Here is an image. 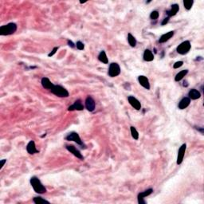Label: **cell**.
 <instances>
[{"instance_id":"cell-30","label":"cell","mask_w":204,"mask_h":204,"mask_svg":"<svg viewBox=\"0 0 204 204\" xmlns=\"http://www.w3.org/2000/svg\"><path fill=\"white\" fill-rule=\"evenodd\" d=\"M58 47H54V48L53 49L52 52H50V53L48 54V56H49V57H52V56H53L56 53V52L58 51Z\"/></svg>"},{"instance_id":"cell-2","label":"cell","mask_w":204,"mask_h":204,"mask_svg":"<svg viewBox=\"0 0 204 204\" xmlns=\"http://www.w3.org/2000/svg\"><path fill=\"white\" fill-rule=\"evenodd\" d=\"M17 25L14 22H10L6 25L2 26L0 27V34L3 36L11 35L16 32Z\"/></svg>"},{"instance_id":"cell-27","label":"cell","mask_w":204,"mask_h":204,"mask_svg":"<svg viewBox=\"0 0 204 204\" xmlns=\"http://www.w3.org/2000/svg\"><path fill=\"white\" fill-rule=\"evenodd\" d=\"M159 12L156 11H152V13H151V14H150V18H151V19H157L158 18H159Z\"/></svg>"},{"instance_id":"cell-5","label":"cell","mask_w":204,"mask_h":204,"mask_svg":"<svg viewBox=\"0 0 204 204\" xmlns=\"http://www.w3.org/2000/svg\"><path fill=\"white\" fill-rule=\"evenodd\" d=\"M108 73V76L111 77H117V76L120 75V73H121V67H120V66H119L117 63H116V62H113V63H111L110 66H109Z\"/></svg>"},{"instance_id":"cell-16","label":"cell","mask_w":204,"mask_h":204,"mask_svg":"<svg viewBox=\"0 0 204 204\" xmlns=\"http://www.w3.org/2000/svg\"><path fill=\"white\" fill-rule=\"evenodd\" d=\"M188 96H189V98H190V99L197 100L199 99V98H200L201 93H200V92L198 91L195 88H192V89H190V91H189V93H188Z\"/></svg>"},{"instance_id":"cell-21","label":"cell","mask_w":204,"mask_h":204,"mask_svg":"<svg viewBox=\"0 0 204 204\" xmlns=\"http://www.w3.org/2000/svg\"><path fill=\"white\" fill-rule=\"evenodd\" d=\"M98 60L100 61H101L102 63L104 64H108V60L107 55H106V53L104 50H102L101 52L100 53L99 55H98Z\"/></svg>"},{"instance_id":"cell-19","label":"cell","mask_w":204,"mask_h":204,"mask_svg":"<svg viewBox=\"0 0 204 204\" xmlns=\"http://www.w3.org/2000/svg\"><path fill=\"white\" fill-rule=\"evenodd\" d=\"M179 11V6L178 5V4H173V5L171 6V9H170L169 11H167V14H168L169 18H170V17L175 15V14H177V12H178Z\"/></svg>"},{"instance_id":"cell-8","label":"cell","mask_w":204,"mask_h":204,"mask_svg":"<svg viewBox=\"0 0 204 204\" xmlns=\"http://www.w3.org/2000/svg\"><path fill=\"white\" fill-rule=\"evenodd\" d=\"M186 149H187V144L186 143L182 144V146L179 148V152H178V156H177V164H181L182 163L183 160V157H184Z\"/></svg>"},{"instance_id":"cell-15","label":"cell","mask_w":204,"mask_h":204,"mask_svg":"<svg viewBox=\"0 0 204 204\" xmlns=\"http://www.w3.org/2000/svg\"><path fill=\"white\" fill-rule=\"evenodd\" d=\"M190 104V99L189 97H183L179 103V109H185L188 108Z\"/></svg>"},{"instance_id":"cell-33","label":"cell","mask_w":204,"mask_h":204,"mask_svg":"<svg viewBox=\"0 0 204 204\" xmlns=\"http://www.w3.org/2000/svg\"><path fill=\"white\" fill-rule=\"evenodd\" d=\"M68 45H69L70 47H72V48H73V47L75 46L74 44H73V42L72 41H70V40H68Z\"/></svg>"},{"instance_id":"cell-31","label":"cell","mask_w":204,"mask_h":204,"mask_svg":"<svg viewBox=\"0 0 204 204\" xmlns=\"http://www.w3.org/2000/svg\"><path fill=\"white\" fill-rule=\"evenodd\" d=\"M169 17H167V18H165L164 19H163V21L162 22H161V25H165V24H167L168 22V21H169Z\"/></svg>"},{"instance_id":"cell-24","label":"cell","mask_w":204,"mask_h":204,"mask_svg":"<svg viewBox=\"0 0 204 204\" xmlns=\"http://www.w3.org/2000/svg\"><path fill=\"white\" fill-rule=\"evenodd\" d=\"M34 203L36 204L50 203V202L47 201V200H46V199H42L41 197H34Z\"/></svg>"},{"instance_id":"cell-1","label":"cell","mask_w":204,"mask_h":204,"mask_svg":"<svg viewBox=\"0 0 204 204\" xmlns=\"http://www.w3.org/2000/svg\"><path fill=\"white\" fill-rule=\"evenodd\" d=\"M31 184L36 193L44 194L46 192V188H45L38 177L33 176L31 179Z\"/></svg>"},{"instance_id":"cell-14","label":"cell","mask_w":204,"mask_h":204,"mask_svg":"<svg viewBox=\"0 0 204 204\" xmlns=\"http://www.w3.org/2000/svg\"><path fill=\"white\" fill-rule=\"evenodd\" d=\"M138 80H139V83L141 84V86H143V88H145L148 90L150 89V83H149L148 79L145 76L141 75L138 77Z\"/></svg>"},{"instance_id":"cell-17","label":"cell","mask_w":204,"mask_h":204,"mask_svg":"<svg viewBox=\"0 0 204 204\" xmlns=\"http://www.w3.org/2000/svg\"><path fill=\"white\" fill-rule=\"evenodd\" d=\"M41 86L42 87L45 88H47V89H51V88L53 87V84L51 81H50V79L48 77H43L41 79Z\"/></svg>"},{"instance_id":"cell-29","label":"cell","mask_w":204,"mask_h":204,"mask_svg":"<svg viewBox=\"0 0 204 204\" xmlns=\"http://www.w3.org/2000/svg\"><path fill=\"white\" fill-rule=\"evenodd\" d=\"M183 65V61H176L175 63L174 64L173 68L174 69H178V68H179V67L182 66Z\"/></svg>"},{"instance_id":"cell-26","label":"cell","mask_w":204,"mask_h":204,"mask_svg":"<svg viewBox=\"0 0 204 204\" xmlns=\"http://www.w3.org/2000/svg\"><path fill=\"white\" fill-rule=\"evenodd\" d=\"M130 130H131L132 136H133L135 140H138V139H139V133H138V132L136 131V128L133 127V126H131V127H130Z\"/></svg>"},{"instance_id":"cell-32","label":"cell","mask_w":204,"mask_h":204,"mask_svg":"<svg viewBox=\"0 0 204 204\" xmlns=\"http://www.w3.org/2000/svg\"><path fill=\"white\" fill-rule=\"evenodd\" d=\"M6 162V160H2L1 161H0V163H1V165H0V169L3 168V166H4V164H5Z\"/></svg>"},{"instance_id":"cell-3","label":"cell","mask_w":204,"mask_h":204,"mask_svg":"<svg viewBox=\"0 0 204 204\" xmlns=\"http://www.w3.org/2000/svg\"><path fill=\"white\" fill-rule=\"evenodd\" d=\"M51 93L56 95L57 97H68L69 96V93L66 88H64L63 86H58V85H54L51 89Z\"/></svg>"},{"instance_id":"cell-11","label":"cell","mask_w":204,"mask_h":204,"mask_svg":"<svg viewBox=\"0 0 204 204\" xmlns=\"http://www.w3.org/2000/svg\"><path fill=\"white\" fill-rule=\"evenodd\" d=\"M84 109V105H83L82 102L81 100H77L72 105H70L69 108H68V110L69 111H81Z\"/></svg>"},{"instance_id":"cell-23","label":"cell","mask_w":204,"mask_h":204,"mask_svg":"<svg viewBox=\"0 0 204 204\" xmlns=\"http://www.w3.org/2000/svg\"><path fill=\"white\" fill-rule=\"evenodd\" d=\"M128 43L132 47H135L136 46V40L135 37L132 35V34H128Z\"/></svg>"},{"instance_id":"cell-28","label":"cell","mask_w":204,"mask_h":204,"mask_svg":"<svg viewBox=\"0 0 204 204\" xmlns=\"http://www.w3.org/2000/svg\"><path fill=\"white\" fill-rule=\"evenodd\" d=\"M76 46H77V48L79 50H83L84 49H85V46H84V44H83L82 42H81V41H77Z\"/></svg>"},{"instance_id":"cell-9","label":"cell","mask_w":204,"mask_h":204,"mask_svg":"<svg viewBox=\"0 0 204 204\" xmlns=\"http://www.w3.org/2000/svg\"><path fill=\"white\" fill-rule=\"evenodd\" d=\"M86 108H87V110L89 112H93L96 108V103L93 98L90 96H88L86 100Z\"/></svg>"},{"instance_id":"cell-20","label":"cell","mask_w":204,"mask_h":204,"mask_svg":"<svg viewBox=\"0 0 204 204\" xmlns=\"http://www.w3.org/2000/svg\"><path fill=\"white\" fill-rule=\"evenodd\" d=\"M143 59L146 61H152L154 59V55L150 50H145L143 53Z\"/></svg>"},{"instance_id":"cell-4","label":"cell","mask_w":204,"mask_h":204,"mask_svg":"<svg viewBox=\"0 0 204 204\" xmlns=\"http://www.w3.org/2000/svg\"><path fill=\"white\" fill-rule=\"evenodd\" d=\"M190 48H191V45L189 41H183L182 43L179 45V46L177 47V53L179 54L184 55L186 53H188L190 51Z\"/></svg>"},{"instance_id":"cell-18","label":"cell","mask_w":204,"mask_h":204,"mask_svg":"<svg viewBox=\"0 0 204 204\" xmlns=\"http://www.w3.org/2000/svg\"><path fill=\"white\" fill-rule=\"evenodd\" d=\"M174 35V31H169L168 33L164 34L163 35L160 37V39H159V42L160 43H163L168 41L170 39H171Z\"/></svg>"},{"instance_id":"cell-10","label":"cell","mask_w":204,"mask_h":204,"mask_svg":"<svg viewBox=\"0 0 204 204\" xmlns=\"http://www.w3.org/2000/svg\"><path fill=\"white\" fill-rule=\"evenodd\" d=\"M66 148L67 150H68L70 153H72V154L73 155H75L77 158L80 159V160H84V156L81 155L80 151H79L78 149L76 148L74 146H73V145H66Z\"/></svg>"},{"instance_id":"cell-7","label":"cell","mask_w":204,"mask_h":204,"mask_svg":"<svg viewBox=\"0 0 204 204\" xmlns=\"http://www.w3.org/2000/svg\"><path fill=\"white\" fill-rule=\"evenodd\" d=\"M153 192V190H152V188H150V189H148V190H144V191H143V192H141V193L138 195V203L140 204H145L146 203V202H145V200H144V198L145 197H147V196L150 195Z\"/></svg>"},{"instance_id":"cell-12","label":"cell","mask_w":204,"mask_h":204,"mask_svg":"<svg viewBox=\"0 0 204 204\" xmlns=\"http://www.w3.org/2000/svg\"><path fill=\"white\" fill-rule=\"evenodd\" d=\"M128 101L129 102V104L133 106L135 109L136 110H141V102L139 101L136 97H133V96H129L128 97Z\"/></svg>"},{"instance_id":"cell-22","label":"cell","mask_w":204,"mask_h":204,"mask_svg":"<svg viewBox=\"0 0 204 204\" xmlns=\"http://www.w3.org/2000/svg\"><path fill=\"white\" fill-rule=\"evenodd\" d=\"M188 69H184V70H182V71L179 72V73L176 74V76H175V81H181L183 78L186 76V75L188 74Z\"/></svg>"},{"instance_id":"cell-13","label":"cell","mask_w":204,"mask_h":204,"mask_svg":"<svg viewBox=\"0 0 204 204\" xmlns=\"http://www.w3.org/2000/svg\"><path fill=\"white\" fill-rule=\"evenodd\" d=\"M26 151L29 154L33 155L35 153H39V150L36 149L35 143L34 141H31L28 143L27 146H26Z\"/></svg>"},{"instance_id":"cell-6","label":"cell","mask_w":204,"mask_h":204,"mask_svg":"<svg viewBox=\"0 0 204 204\" xmlns=\"http://www.w3.org/2000/svg\"><path fill=\"white\" fill-rule=\"evenodd\" d=\"M66 140L69 141H74L75 143H77V144L86 147L84 145V143H83L82 141H81V139L80 136L78 135V133H75V132H73V133H70L69 134H68V136H66Z\"/></svg>"},{"instance_id":"cell-25","label":"cell","mask_w":204,"mask_h":204,"mask_svg":"<svg viewBox=\"0 0 204 204\" xmlns=\"http://www.w3.org/2000/svg\"><path fill=\"white\" fill-rule=\"evenodd\" d=\"M193 3H194L193 0H184V1H183V5H184V7L187 9L188 11H189V10L191 9L192 6H193Z\"/></svg>"}]
</instances>
